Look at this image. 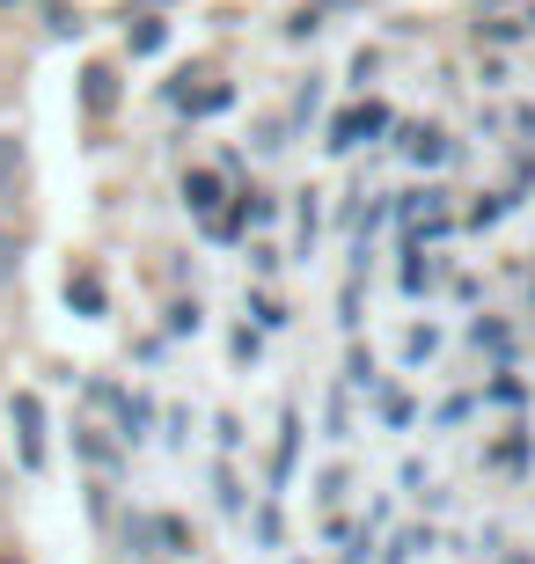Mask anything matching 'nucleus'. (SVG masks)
<instances>
[{
  "label": "nucleus",
  "mask_w": 535,
  "mask_h": 564,
  "mask_svg": "<svg viewBox=\"0 0 535 564\" xmlns=\"http://www.w3.org/2000/svg\"><path fill=\"white\" fill-rule=\"evenodd\" d=\"M15 447H22V469H44V403L38 397H15Z\"/></svg>",
  "instance_id": "f257e3e1"
},
{
  "label": "nucleus",
  "mask_w": 535,
  "mask_h": 564,
  "mask_svg": "<svg viewBox=\"0 0 535 564\" xmlns=\"http://www.w3.org/2000/svg\"><path fill=\"white\" fill-rule=\"evenodd\" d=\"M22 169H30V162H22V140H15V132H0V206L22 191Z\"/></svg>",
  "instance_id": "f03ea898"
},
{
  "label": "nucleus",
  "mask_w": 535,
  "mask_h": 564,
  "mask_svg": "<svg viewBox=\"0 0 535 564\" xmlns=\"http://www.w3.org/2000/svg\"><path fill=\"white\" fill-rule=\"evenodd\" d=\"M191 206H199V213H213V198H221V184H213V176H191Z\"/></svg>",
  "instance_id": "7ed1b4c3"
},
{
  "label": "nucleus",
  "mask_w": 535,
  "mask_h": 564,
  "mask_svg": "<svg viewBox=\"0 0 535 564\" xmlns=\"http://www.w3.org/2000/svg\"><path fill=\"white\" fill-rule=\"evenodd\" d=\"M15 257H22V242H15V235H0V279L15 272Z\"/></svg>",
  "instance_id": "20e7f679"
}]
</instances>
